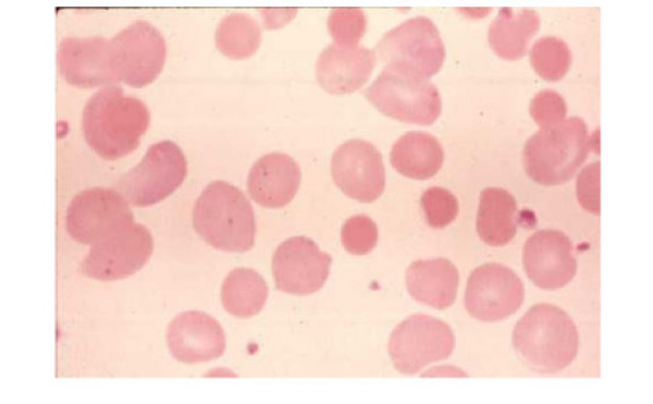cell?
I'll use <instances>...</instances> for the list:
<instances>
[{
	"label": "cell",
	"instance_id": "1",
	"mask_svg": "<svg viewBox=\"0 0 653 404\" xmlns=\"http://www.w3.org/2000/svg\"><path fill=\"white\" fill-rule=\"evenodd\" d=\"M150 123V112L138 98L118 85H107L86 102L82 128L88 146L106 160L133 152Z\"/></svg>",
	"mask_w": 653,
	"mask_h": 404
},
{
	"label": "cell",
	"instance_id": "2",
	"mask_svg": "<svg viewBox=\"0 0 653 404\" xmlns=\"http://www.w3.org/2000/svg\"><path fill=\"white\" fill-rule=\"evenodd\" d=\"M513 346L525 366L540 374H555L577 356L579 335L562 308L540 303L530 307L513 330Z\"/></svg>",
	"mask_w": 653,
	"mask_h": 404
},
{
	"label": "cell",
	"instance_id": "3",
	"mask_svg": "<svg viewBox=\"0 0 653 404\" xmlns=\"http://www.w3.org/2000/svg\"><path fill=\"white\" fill-rule=\"evenodd\" d=\"M192 219L201 240L217 249L244 253L254 246L252 206L243 192L229 182H210L196 199Z\"/></svg>",
	"mask_w": 653,
	"mask_h": 404
},
{
	"label": "cell",
	"instance_id": "4",
	"mask_svg": "<svg viewBox=\"0 0 653 404\" xmlns=\"http://www.w3.org/2000/svg\"><path fill=\"white\" fill-rule=\"evenodd\" d=\"M593 144L587 124L577 117L541 128L523 146L525 171L538 184L559 185L574 176Z\"/></svg>",
	"mask_w": 653,
	"mask_h": 404
},
{
	"label": "cell",
	"instance_id": "5",
	"mask_svg": "<svg viewBox=\"0 0 653 404\" xmlns=\"http://www.w3.org/2000/svg\"><path fill=\"white\" fill-rule=\"evenodd\" d=\"M377 53L383 71L427 81L441 69L445 47L434 23L417 16L384 34Z\"/></svg>",
	"mask_w": 653,
	"mask_h": 404
},
{
	"label": "cell",
	"instance_id": "6",
	"mask_svg": "<svg viewBox=\"0 0 653 404\" xmlns=\"http://www.w3.org/2000/svg\"><path fill=\"white\" fill-rule=\"evenodd\" d=\"M187 174L182 149L172 140L151 145L140 162L121 175L118 188L128 203L148 207L173 194Z\"/></svg>",
	"mask_w": 653,
	"mask_h": 404
},
{
	"label": "cell",
	"instance_id": "7",
	"mask_svg": "<svg viewBox=\"0 0 653 404\" xmlns=\"http://www.w3.org/2000/svg\"><path fill=\"white\" fill-rule=\"evenodd\" d=\"M167 46L161 33L150 23L138 21L109 42V58L116 81L141 88L163 70Z\"/></svg>",
	"mask_w": 653,
	"mask_h": 404
},
{
	"label": "cell",
	"instance_id": "8",
	"mask_svg": "<svg viewBox=\"0 0 653 404\" xmlns=\"http://www.w3.org/2000/svg\"><path fill=\"white\" fill-rule=\"evenodd\" d=\"M455 347L451 327L438 318L417 314L402 321L391 333L389 355L394 367L414 375L427 365L447 358Z\"/></svg>",
	"mask_w": 653,
	"mask_h": 404
},
{
	"label": "cell",
	"instance_id": "9",
	"mask_svg": "<svg viewBox=\"0 0 653 404\" xmlns=\"http://www.w3.org/2000/svg\"><path fill=\"white\" fill-rule=\"evenodd\" d=\"M134 223L126 198L118 191L93 187L78 192L66 210V231L76 242L94 245Z\"/></svg>",
	"mask_w": 653,
	"mask_h": 404
},
{
	"label": "cell",
	"instance_id": "10",
	"mask_svg": "<svg viewBox=\"0 0 653 404\" xmlns=\"http://www.w3.org/2000/svg\"><path fill=\"white\" fill-rule=\"evenodd\" d=\"M365 97L384 115L419 125L432 124L442 108L435 85L387 71L378 75Z\"/></svg>",
	"mask_w": 653,
	"mask_h": 404
},
{
	"label": "cell",
	"instance_id": "11",
	"mask_svg": "<svg viewBox=\"0 0 653 404\" xmlns=\"http://www.w3.org/2000/svg\"><path fill=\"white\" fill-rule=\"evenodd\" d=\"M152 250V234L145 225L134 222L91 245L81 264V272L100 281L121 280L140 270Z\"/></svg>",
	"mask_w": 653,
	"mask_h": 404
},
{
	"label": "cell",
	"instance_id": "12",
	"mask_svg": "<svg viewBox=\"0 0 653 404\" xmlns=\"http://www.w3.org/2000/svg\"><path fill=\"white\" fill-rule=\"evenodd\" d=\"M523 297V283L513 269L488 262L471 271L465 291V307L471 317L492 322L514 315Z\"/></svg>",
	"mask_w": 653,
	"mask_h": 404
},
{
	"label": "cell",
	"instance_id": "13",
	"mask_svg": "<svg viewBox=\"0 0 653 404\" xmlns=\"http://www.w3.org/2000/svg\"><path fill=\"white\" fill-rule=\"evenodd\" d=\"M332 258L306 236L281 243L272 257V273L279 291L308 295L320 290L329 274Z\"/></svg>",
	"mask_w": 653,
	"mask_h": 404
},
{
	"label": "cell",
	"instance_id": "14",
	"mask_svg": "<svg viewBox=\"0 0 653 404\" xmlns=\"http://www.w3.org/2000/svg\"><path fill=\"white\" fill-rule=\"evenodd\" d=\"M331 174L345 195L361 203L378 199L385 188L382 155L364 139L346 140L334 151Z\"/></svg>",
	"mask_w": 653,
	"mask_h": 404
},
{
	"label": "cell",
	"instance_id": "15",
	"mask_svg": "<svg viewBox=\"0 0 653 404\" xmlns=\"http://www.w3.org/2000/svg\"><path fill=\"white\" fill-rule=\"evenodd\" d=\"M522 265L535 286L550 291L565 286L577 271L570 238L554 229L537 231L526 241Z\"/></svg>",
	"mask_w": 653,
	"mask_h": 404
},
{
	"label": "cell",
	"instance_id": "16",
	"mask_svg": "<svg viewBox=\"0 0 653 404\" xmlns=\"http://www.w3.org/2000/svg\"><path fill=\"white\" fill-rule=\"evenodd\" d=\"M167 344L174 358L186 364L215 359L225 351V334L220 323L199 310L178 314L167 330Z\"/></svg>",
	"mask_w": 653,
	"mask_h": 404
},
{
	"label": "cell",
	"instance_id": "17",
	"mask_svg": "<svg viewBox=\"0 0 653 404\" xmlns=\"http://www.w3.org/2000/svg\"><path fill=\"white\" fill-rule=\"evenodd\" d=\"M109 42L103 37L62 39L58 50V64L65 82L81 88L118 82L110 65Z\"/></svg>",
	"mask_w": 653,
	"mask_h": 404
},
{
	"label": "cell",
	"instance_id": "18",
	"mask_svg": "<svg viewBox=\"0 0 653 404\" xmlns=\"http://www.w3.org/2000/svg\"><path fill=\"white\" fill-rule=\"evenodd\" d=\"M375 65V53L366 47L331 44L320 53L316 63V78L333 95L359 89L370 77Z\"/></svg>",
	"mask_w": 653,
	"mask_h": 404
},
{
	"label": "cell",
	"instance_id": "19",
	"mask_svg": "<svg viewBox=\"0 0 653 404\" xmlns=\"http://www.w3.org/2000/svg\"><path fill=\"white\" fill-rule=\"evenodd\" d=\"M300 180V169L292 157L283 152H270L251 167L247 188L258 205L281 208L292 201Z\"/></svg>",
	"mask_w": 653,
	"mask_h": 404
},
{
	"label": "cell",
	"instance_id": "20",
	"mask_svg": "<svg viewBox=\"0 0 653 404\" xmlns=\"http://www.w3.org/2000/svg\"><path fill=\"white\" fill-rule=\"evenodd\" d=\"M459 273L446 258L416 260L406 270L408 293L435 309H446L455 302Z\"/></svg>",
	"mask_w": 653,
	"mask_h": 404
},
{
	"label": "cell",
	"instance_id": "21",
	"mask_svg": "<svg viewBox=\"0 0 653 404\" xmlns=\"http://www.w3.org/2000/svg\"><path fill=\"white\" fill-rule=\"evenodd\" d=\"M444 151L431 134L420 131L407 132L393 145L390 161L402 175L414 180H428L442 167Z\"/></svg>",
	"mask_w": 653,
	"mask_h": 404
},
{
	"label": "cell",
	"instance_id": "22",
	"mask_svg": "<svg viewBox=\"0 0 653 404\" xmlns=\"http://www.w3.org/2000/svg\"><path fill=\"white\" fill-rule=\"evenodd\" d=\"M517 201L509 192L501 187L481 191L476 229L484 243L491 246L509 243L517 232Z\"/></svg>",
	"mask_w": 653,
	"mask_h": 404
},
{
	"label": "cell",
	"instance_id": "23",
	"mask_svg": "<svg viewBox=\"0 0 653 404\" xmlns=\"http://www.w3.org/2000/svg\"><path fill=\"white\" fill-rule=\"evenodd\" d=\"M540 22L539 14L533 10L502 8L490 25L489 44L503 59H520L539 30Z\"/></svg>",
	"mask_w": 653,
	"mask_h": 404
},
{
	"label": "cell",
	"instance_id": "24",
	"mask_svg": "<svg viewBox=\"0 0 653 404\" xmlns=\"http://www.w3.org/2000/svg\"><path fill=\"white\" fill-rule=\"evenodd\" d=\"M268 293V285L257 271L236 268L223 281L221 302L229 314L247 318L262 310Z\"/></svg>",
	"mask_w": 653,
	"mask_h": 404
},
{
	"label": "cell",
	"instance_id": "25",
	"mask_svg": "<svg viewBox=\"0 0 653 404\" xmlns=\"http://www.w3.org/2000/svg\"><path fill=\"white\" fill-rule=\"evenodd\" d=\"M261 41L257 22L245 13H231L219 24L215 32L218 49L229 58L244 59L256 52Z\"/></svg>",
	"mask_w": 653,
	"mask_h": 404
},
{
	"label": "cell",
	"instance_id": "26",
	"mask_svg": "<svg viewBox=\"0 0 653 404\" xmlns=\"http://www.w3.org/2000/svg\"><path fill=\"white\" fill-rule=\"evenodd\" d=\"M530 63L535 73L547 82H557L568 72L571 53L565 41L546 36L534 42L530 50Z\"/></svg>",
	"mask_w": 653,
	"mask_h": 404
},
{
	"label": "cell",
	"instance_id": "27",
	"mask_svg": "<svg viewBox=\"0 0 653 404\" xmlns=\"http://www.w3.org/2000/svg\"><path fill=\"white\" fill-rule=\"evenodd\" d=\"M367 19L362 10L356 8H338L328 16V29L333 44L338 46H356L366 32Z\"/></svg>",
	"mask_w": 653,
	"mask_h": 404
},
{
	"label": "cell",
	"instance_id": "28",
	"mask_svg": "<svg viewBox=\"0 0 653 404\" xmlns=\"http://www.w3.org/2000/svg\"><path fill=\"white\" fill-rule=\"evenodd\" d=\"M427 223L442 229L452 223L458 215L459 204L452 192L434 186L426 189L420 198Z\"/></svg>",
	"mask_w": 653,
	"mask_h": 404
},
{
	"label": "cell",
	"instance_id": "29",
	"mask_svg": "<svg viewBox=\"0 0 653 404\" xmlns=\"http://www.w3.org/2000/svg\"><path fill=\"white\" fill-rule=\"evenodd\" d=\"M379 237L375 222L366 215L348 218L341 230L344 248L353 255H366L377 245Z\"/></svg>",
	"mask_w": 653,
	"mask_h": 404
},
{
	"label": "cell",
	"instance_id": "30",
	"mask_svg": "<svg viewBox=\"0 0 653 404\" xmlns=\"http://www.w3.org/2000/svg\"><path fill=\"white\" fill-rule=\"evenodd\" d=\"M530 115L541 128L562 123L567 114L564 98L555 90H540L530 101Z\"/></svg>",
	"mask_w": 653,
	"mask_h": 404
},
{
	"label": "cell",
	"instance_id": "31",
	"mask_svg": "<svg viewBox=\"0 0 653 404\" xmlns=\"http://www.w3.org/2000/svg\"><path fill=\"white\" fill-rule=\"evenodd\" d=\"M600 168L595 161L581 170L577 177V198L581 207L594 216L600 215Z\"/></svg>",
	"mask_w": 653,
	"mask_h": 404
},
{
	"label": "cell",
	"instance_id": "32",
	"mask_svg": "<svg viewBox=\"0 0 653 404\" xmlns=\"http://www.w3.org/2000/svg\"><path fill=\"white\" fill-rule=\"evenodd\" d=\"M296 14V9H263L261 15L268 29L278 28L289 22Z\"/></svg>",
	"mask_w": 653,
	"mask_h": 404
},
{
	"label": "cell",
	"instance_id": "33",
	"mask_svg": "<svg viewBox=\"0 0 653 404\" xmlns=\"http://www.w3.org/2000/svg\"><path fill=\"white\" fill-rule=\"evenodd\" d=\"M434 371L435 372L427 374L445 377H468V375L465 371L456 367H435Z\"/></svg>",
	"mask_w": 653,
	"mask_h": 404
}]
</instances>
